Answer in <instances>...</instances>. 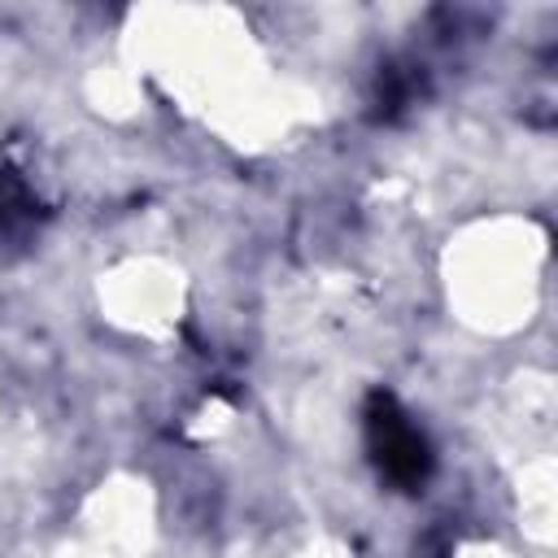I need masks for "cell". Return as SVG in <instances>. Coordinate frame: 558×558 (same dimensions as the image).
<instances>
[{
  "label": "cell",
  "instance_id": "7a4b0ae2",
  "mask_svg": "<svg viewBox=\"0 0 558 558\" xmlns=\"http://www.w3.org/2000/svg\"><path fill=\"white\" fill-rule=\"evenodd\" d=\"M410 92H414V83H410V74L401 70V65H384L379 70V83H375V113L379 118H397L405 105H410Z\"/></svg>",
  "mask_w": 558,
  "mask_h": 558
},
{
  "label": "cell",
  "instance_id": "6da1fadb",
  "mask_svg": "<svg viewBox=\"0 0 558 558\" xmlns=\"http://www.w3.org/2000/svg\"><path fill=\"white\" fill-rule=\"evenodd\" d=\"M362 436H366V453L375 462V471L401 488V493H423V484L432 480L436 453L427 445V436L410 423V414L401 410V401L384 388H375L362 405Z\"/></svg>",
  "mask_w": 558,
  "mask_h": 558
},
{
  "label": "cell",
  "instance_id": "3957f363",
  "mask_svg": "<svg viewBox=\"0 0 558 558\" xmlns=\"http://www.w3.org/2000/svg\"><path fill=\"white\" fill-rule=\"evenodd\" d=\"M35 214V196L22 183V174H13L9 166H0V227H13L22 218Z\"/></svg>",
  "mask_w": 558,
  "mask_h": 558
}]
</instances>
